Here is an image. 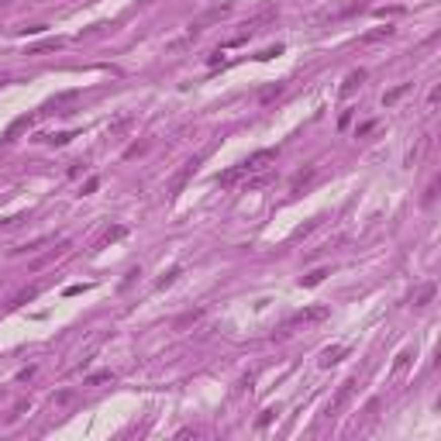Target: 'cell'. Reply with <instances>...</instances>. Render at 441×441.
Returning a JSON list of instances; mask_svg holds the SVG:
<instances>
[{"label": "cell", "mask_w": 441, "mask_h": 441, "mask_svg": "<svg viewBox=\"0 0 441 441\" xmlns=\"http://www.w3.org/2000/svg\"><path fill=\"white\" fill-rule=\"evenodd\" d=\"M272 162H276V149H262V152H255V155H249V159H245V166H249V176L266 173Z\"/></svg>", "instance_id": "6da1fadb"}, {"label": "cell", "mask_w": 441, "mask_h": 441, "mask_svg": "<svg viewBox=\"0 0 441 441\" xmlns=\"http://www.w3.org/2000/svg\"><path fill=\"white\" fill-rule=\"evenodd\" d=\"M324 317H327V307H307V310H300V314H293L283 324V331H289L293 324H314V321H324Z\"/></svg>", "instance_id": "7a4b0ae2"}, {"label": "cell", "mask_w": 441, "mask_h": 441, "mask_svg": "<svg viewBox=\"0 0 441 441\" xmlns=\"http://www.w3.org/2000/svg\"><path fill=\"white\" fill-rule=\"evenodd\" d=\"M245 176H249V166H245V162H238V166H231L228 173L217 176V186H234V183H241Z\"/></svg>", "instance_id": "3957f363"}, {"label": "cell", "mask_w": 441, "mask_h": 441, "mask_svg": "<svg viewBox=\"0 0 441 441\" xmlns=\"http://www.w3.org/2000/svg\"><path fill=\"white\" fill-rule=\"evenodd\" d=\"M345 355H348L345 345H331V348H324V352H321V365H324V369H331L334 362H341Z\"/></svg>", "instance_id": "277c9868"}, {"label": "cell", "mask_w": 441, "mask_h": 441, "mask_svg": "<svg viewBox=\"0 0 441 441\" xmlns=\"http://www.w3.org/2000/svg\"><path fill=\"white\" fill-rule=\"evenodd\" d=\"M434 293H438V286H434V283L417 286V289H414V307H427V304L434 300Z\"/></svg>", "instance_id": "5b68a950"}, {"label": "cell", "mask_w": 441, "mask_h": 441, "mask_svg": "<svg viewBox=\"0 0 441 441\" xmlns=\"http://www.w3.org/2000/svg\"><path fill=\"white\" fill-rule=\"evenodd\" d=\"M393 35H397V28H393V24H386V28H372V31H365L362 38V45H372V41H383V38H393Z\"/></svg>", "instance_id": "8992f818"}, {"label": "cell", "mask_w": 441, "mask_h": 441, "mask_svg": "<svg viewBox=\"0 0 441 441\" xmlns=\"http://www.w3.org/2000/svg\"><path fill=\"white\" fill-rule=\"evenodd\" d=\"M197 166H200V159H190V162L183 166V173H179V176H176V179H173V190H169V193H173V197H176V193H179V190H183V183H186V179H190V176L197 173Z\"/></svg>", "instance_id": "52a82bcc"}, {"label": "cell", "mask_w": 441, "mask_h": 441, "mask_svg": "<svg viewBox=\"0 0 441 441\" xmlns=\"http://www.w3.org/2000/svg\"><path fill=\"white\" fill-rule=\"evenodd\" d=\"M324 276H331V269H314V272H307V276H300V286H321L324 283Z\"/></svg>", "instance_id": "ba28073f"}, {"label": "cell", "mask_w": 441, "mask_h": 441, "mask_svg": "<svg viewBox=\"0 0 441 441\" xmlns=\"http://www.w3.org/2000/svg\"><path fill=\"white\" fill-rule=\"evenodd\" d=\"M28 124H31V117H18V121H14V124L4 131V138H0V141H14V134H18L21 128H28Z\"/></svg>", "instance_id": "9c48e42d"}, {"label": "cell", "mask_w": 441, "mask_h": 441, "mask_svg": "<svg viewBox=\"0 0 441 441\" xmlns=\"http://www.w3.org/2000/svg\"><path fill=\"white\" fill-rule=\"evenodd\" d=\"M407 90H410V83H400L397 90H389V93L383 96V107H393V104H397V100H400V96L407 93Z\"/></svg>", "instance_id": "30bf717a"}, {"label": "cell", "mask_w": 441, "mask_h": 441, "mask_svg": "<svg viewBox=\"0 0 441 441\" xmlns=\"http://www.w3.org/2000/svg\"><path fill=\"white\" fill-rule=\"evenodd\" d=\"M76 138V131H59V134H45V141H52V145H69Z\"/></svg>", "instance_id": "8fae6325"}, {"label": "cell", "mask_w": 441, "mask_h": 441, "mask_svg": "<svg viewBox=\"0 0 441 441\" xmlns=\"http://www.w3.org/2000/svg\"><path fill=\"white\" fill-rule=\"evenodd\" d=\"M59 45H62V41H59V38H48V41H41V45H35V48H31L28 56H41V52H56Z\"/></svg>", "instance_id": "7c38bea8"}, {"label": "cell", "mask_w": 441, "mask_h": 441, "mask_svg": "<svg viewBox=\"0 0 441 441\" xmlns=\"http://www.w3.org/2000/svg\"><path fill=\"white\" fill-rule=\"evenodd\" d=\"M365 79V69H355V73H348V79H345V93H352L359 83Z\"/></svg>", "instance_id": "4fadbf2b"}, {"label": "cell", "mask_w": 441, "mask_h": 441, "mask_svg": "<svg viewBox=\"0 0 441 441\" xmlns=\"http://www.w3.org/2000/svg\"><path fill=\"white\" fill-rule=\"evenodd\" d=\"M376 128H379V121H365V124H359V128H355V138H365V134H372Z\"/></svg>", "instance_id": "5bb4252c"}, {"label": "cell", "mask_w": 441, "mask_h": 441, "mask_svg": "<svg viewBox=\"0 0 441 441\" xmlns=\"http://www.w3.org/2000/svg\"><path fill=\"white\" fill-rule=\"evenodd\" d=\"M310 176H314V166H307V169H300V173L293 176V190H297V186H304V183H307Z\"/></svg>", "instance_id": "9a60e30c"}, {"label": "cell", "mask_w": 441, "mask_h": 441, "mask_svg": "<svg viewBox=\"0 0 441 441\" xmlns=\"http://www.w3.org/2000/svg\"><path fill=\"white\" fill-rule=\"evenodd\" d=\"M176 276H179V269H169V272H166V276H162V279H159V283H155V286H159V289L173 286V283H176Z\"/></svg>", "instance_id": "2e32d148"}, {"label": "cell", "mask_w": 441, "mask_h": 441, "mask_svg": "<svg viewBox=\"0 0 441 441\" xmlns=\"http://www.w3.org/2000/svg\"><path fill=\"white\" fill-rule=\"evenodd\" d=\"M111 379H114L111 372H93V376H90L86 383H90V386H100V383H111Z\"/></svg>", "instance_id": "e0dca14e"}, {"label": "cell", "mask_w": 441, "mask_h": 441, "mask_svg": "<svg viewBox=\"0 0 441 441\" xmlns=\"http://www.w3.org/2000/svg\"><path fill=\"white\" fill-rule=\"evenodd\" d=\"M276 56H283V45H276V48H266V52H259L255 59H262V62H269V59H276Z\"/></svg>", "instance_id": "ac0fdd59"}, {"label": "cell", "mask_w": 441, "mask_h": 441, "mask_svg": "<svg viewBox=\"0 0 441 441\" xmlns=\"http://www.w3.org/2000/svg\"><path fill=\"white\" fill-rule=\"evenodd\" d=\"M279 93H283V83H276V86H266V90H262L259 96H262V100H272V96H279Z\"/></svg>", "instance_id": "d6986e66"}, {"label": "cell", "mask_w": 441, "mask_h": 441, "mask_svg": "<svg viewBox=\"0 0 441 441\" xmlns=\"http://www.w3.org/2000/svg\"><path fill=\"white\" fill-rule=\"evenodd\" d=\"M35 297H38V289L31 286V289H24V293H18V297H14V304H28V300H35Z\"/></svg>", "instance_id": "ffe728a7"}, {"label": "cell", "mask_w": 441, "mask_h": 441, "mask_svg": "<svg viewBox=\"0 0 441 441\" xmlns=\"http://www.w3.org/2000/svg\"><path fill=\"white\" fill-rule=\"evenodd\" d=\"M83 289H90V286H86V283H73V286H66V297H76Z\"/></svg>", "instance_id": "44dd1931"}, {"label": "cell", "mask_w": 441, "mask_h": 441, "mask_svg": "<svg viewBox=\"0 0 441 441\" xmlns=\"http://www.w3.org/2000/svg\"><path fill=\"white\" fill-rule=\"evenodd\" d=\"M48 24H31V28H21V35H41Z\"/></svg>", "instance_id": "7402d4cb"}, {"label": "cell", "mask_w": 441, "mask_h": 441, "mask_svg": "<svg viewBox=\"0 0 441 441\" xmlns=\"http://www.w3.org/2000/svg\"><path fill=\"white\" fill-rule=\"evenodd\" d=\"M96 186H100V179H96V176H90V179H86V183H83V193H93Z\"/></svg>", "instance_id": "603a6c76"}, {"label": "cell", "mask_w": 441, "mask_h": 441, "mask_svg": "<svg viewBox=\"0 0 441 441\" xmlns=\"http://www.w3.org/2000/svg\"><path fill=\"white\" fill-rule=\"evenodd\" d=\"M31 376H35V365H28V369H21V372H18V379H21V383H28Z\"/></svg>", "instance_id": "cb8c5ba5"}, {"label": "cell", "mask_w": 441, "mask_h": 441, "mask_svg": "<svg viewBox=\"0 0 441 441\" xmlns=\"http://www.w3.org/2000/svg\"><path fill=\"white\" fill-rule=\"evenodd\" d=\"M434 193H438V179L427 186V193H424V204H431V200H434Z\"/></svg>", "instance_id": "d4e9b609"}, {"label": "cell", "mask_w": 441, "mask_h": 441, "mask_svg": "<svg viewBox=\"0 0 441 441\" xmlns=\"http://www.w3.org/2000/svg\"><path fill=\"white\" fill-rule=\"evenodd\" d=\"M272 417H276V410H262V417H259V427H266Z\"/></svg>", "instance_id": "484cf974"}, {"label": "cell", "mask_w": 441, "mask_h": 441, "mask_svg": "<svg viewBox=\"0 0 441 441\" xmlns=\"http://www.w3.org/2000/svg\"><path fill=\"white\" fill-rule=\"evenodd\" d=\"M117 238H124V228H111L107 231V241H117Z\"/></svg>", "instance_id": "4316f807"}, {"label": "cell", "mask_w": 441, "mask_h": 441, "mask_svg": "<svg viewBox=\"0 0 441 441\" xmlns=\"http://www.w3.org/2000/svg\"><path fill=\"white\" fill-rule=\"evenodd\" d=\"M348 121H352V107H348V111H345V114H341V117H338V128H348Z\"/></svg>", "instance_id": "83f0119b"}, {"label": "cell", "mask_w": 441, "mask_h": 441, "mask_svg": "<svg viewBox=\"0 0 441 441\" xmlns=\"http://www.w3.org/2000/svg\"><path fill=\"white\" fill-rule=\"evenodd\" d=\"M407 362H410V352H400V355H397V369H403Z\"/></svg>", "instance_id": "f1b7e54d"}, {"label": "cell", "mask_w": 441, "mask_h": 441, "mask_svg": "<svg viewBox=\"0 0 441 441\" xmlns=\"http://www.w3.org/2000/svg\"><path fill=\"white\" fill-rule=\"evenodd\" d=\"M69 400H73V393H69V389H62V393L56 397V403H69Z\"/></svg>", "instance_id": "f546056e"}, {"label": "cell", "mask_w": 441, "mask_h": 441, "mask_svg": "<svg viewBox=\"0 0 441 441\" xmlns=\"http://www.w3.org/2000/svg\"><path fill=\"white\" fill-rule=\"evenodd\" d=\"M138 152H145V145H131V149H128V152H124V155H128V159H134V155H138Z\"/></svg>", "instance_id": "4dcf8cb0"}]
</instances>
